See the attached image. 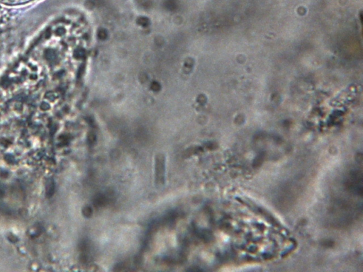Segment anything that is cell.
Instances as JSON below:
<instances>
[{"instance_id": "obj_1", "label": "cell", "mask_w": 363, "mask_h": 272, "mask_svg": "<svg viewBox=\"0 0 363 272\" xmlns=\"http://www.w3.org/2000/svg\"><path fill=\"white\" fill-rule=\"evenodd\" d=\"M30 0H0V3L6 5H18L25 4Z\"/></svg>"}]
</instances>
